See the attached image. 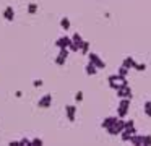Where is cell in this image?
<instances>
[{
	"mask_svg": "<svg viewBox=\"0 0 151 146\" xmlns=\"http://www.w3.org/2000/svg\"><path fill=\"white\" fill-rule=\"evenodd\" d=\"M88 49H89V44H88V42H85L83 47H81V52H83V54H88Z\"/></svg>",
	"mask_w": 151,
	"mask_h": 146,
	"instance_id": "16",
	"label": "cell"
},
{
	"mask_svg": "<svg viewBox=\"0 0 151 146\" xmlns=\"http://www.w3.org/2000/svg\"><path fill=\"white\" fill-rule=\"evenodd\" d=\"M65 60H67V57H63V55H57V57H55V60H54V62H55V63L57 65H59V67H62V65H65Z\"/></svg>",
	"mask_w": 151,
	"mask_h": 146,
	"instance_id": "9",
	"label": "cell"
},
{
	"mask_svg": "<svg viewBox=\"0 0 151 146\" xmlns=\"http://www.w3.org/2000/svg\"><path fill=\"white\" fill-rule=\"evenodd\" d=\"M60 26H62V29H70V26H72V23H70V19L67 18V16H63L62 19H60Z\"/></svg>",
	"mask_w": 151,
	"mask_h": 146,
	"instance_id": "8",
	"label": "cell"
},
{
	"mask_svg": "<svg viewBox=\"0 0 151 146\" xmlns=\"http://www.w3.org/2000/svg\"><path fill=\"white\" fill-rule=\"evenodd\" d=\"M15 96H17V97H21V96H23V91H17V93H15Z\"/></svg>",
	"mask_w": 151,
	"mask_h": 146,
	"instance_id": "17",
	"label": "cell"
},
{
	"mask_svg": "<svg viewBox=\"0 0 151 146\" xmlns=\"http://www.w3.org/2000/svg\"><path fill=\"white\" fill-rule=\"evenodd\" d=\"M33 86L34 88H41V86H42V80H34L33 81Z\"/></svg>",
	"mask_w": 151,
	"mask_h": 146,
	"instance_id": "15",
	"label": "cell"
},
{
	"mask_svg": "<svg viewBox=\"0 0 151 146\" xmlns=\"http://www.w3.org/2000/svg\"><path fill=\"white\" fill-rule=\"evenodd\" d=\"M86 73H88V75H94L96 73V65L89 62V65L86 67Z\"/></svg>",
	"mask_w": 151,
	"mask_h": 146,
	"instance_id": "10",
	"label": "cell"
},
{
	"mask_svg": "<svg viewBox=\"0 0 151 146\" xmlns=\"http://www.w3.org/2000/svg\"><path fill=\"white\" fill-rule=\"evenodd\" d=\"M65 114H67V119L70 122L75 120V115H76V107L75 106H65Z\"/></svg>",
	"mask_w": 151,
	"mask_h": 146,
	"instance_id": "5",
	"label": "cell"
},
{
	"mask_svg": "<svg viewBox=\"0 0 151 146\" xmlns=\"http://www.w3.org/2000/svg\"><path fill=\"white\" fill-rule=\"evenodd\" d=\"M83 44H85V41H83L81 36H80L78 32H76V34H73V37H72V45H70V50H72V52H78V50H81Z\"/></svg>",
	"mask_w": 151,
	"mask_h": 146,
	"instance_id": "1",
	"label": "cell"
},
{
	"mask_svg": "<svg viewBox=\"0 0 151 146\" xmlns=\"http://www.w3.org/2000/svg\"><path fill=\"white\" fill-rule=\"evenodd\" d=\"M44 141L41 138H33V146H42Z\"/></svg>",
	"mask_w": 151,
	"mask_h": 146,
	"instance_id": "12",
	"label": "cell"
},
{
	"mask_svg": "<svg viewBox=\"0 0 151 146\" xmlns=\"http://www.w3.org/2000/svg\"><path fill=\"white\" fill-rule=\"evenodd\" d=\"M55 45L59 49H70V45H72V37H67V36H62V37H59L55 41Z\"/></svg>",
	"mask_w": 151,
	"mask_h": 146,
	"instance_id": "3",
	"label": "cell"
},
{
	"mask_svg": "<svg viewBox=\"0 0 151 146\" xmlns=\"http://www.w3.org/2000/svg\"><path fill=\"white\" fill-rule=\"evenodd\" d=\"M50 106H52V94H44L42 97H39V101H37L39 109H47Z\"/></svg>",
	"mask_w": 151,
	"mask_h": 146,
	"instance_id": "2",
	"label": "cell"
},
{
	"mask_svg": "<svg viewBox=\"0 0 151 146\" xmlns=\"http://www.w3.org/2000/svg\"><path fill=\"white\" fill-rule=\"evenodd\" d=\"M37 3H34V2H31L29 5H28V8H26V12H28V15H36V12H37Z\"/></svg>",
	"mask_w": 151,
	"mask_h": 146,
	"instance_id": "7",
	"label": "cell"
},
{
	"mask_svg": "<svg viewBox=\"0 0 151 146\" xmlns=\"http://www.w3.org/2000/svg\"><path fill=\"white\" fill-rule=\"evenodd\" d=\"M2 16H4V19H7V21H13V19H15L13 6H7V8L4 10V13H2Z\"/></svg>",
	"mask_w": 151,
	"mask_h": 146,
	"instance_id": "4",
	"label": "cell"
},
{
	"mask_svg": "<svg viewBox=\"0 0 151 146\" xmlns=\"http://www.w3.org/2000/svg\"><path fill=\"white\" fill-rule=\"evenodd\" d=\"M89 62H91V63H94L98 68H104V63L99 60V57L96 54H89Z\"/></svg>",
	"mask_w": 151,
	"mask_h": 146,
	"instance_id": "6",
	"label": "cell"
},
{
	"mask_svg": "<svg viewBox=\"0 0 151 146\" xmlns=\"http://www.w3.org/2000/svg\"><path fill=\"white\" fill-rule=\"evenodd\" d=\"M21 146H33V140H28V138H21Z\"/></svg>",
	"mask_w": 151,
	"mask_h": 146,
	"instance_id": "11",
	"label": "cell"
},
{
	"mask_svg": "<svg viewBox=\"0 0 151 146\" xmlns=\"http://www.w3.org/2000/svg\"><path fill=\"white\" fill-rule=\"evenodd\" d=\"M8 146H21V141L20 140H12V141H8Z\"/></svg>",
	"mask_w": 151,
	"mask_h": 146,
	"instance_id": "13",
	"label": "cell"
},
{
	"mask_svg": "<svg viewBox=\"0 0 151 146\" xmlns=\"http://www.w3.org/2000/svg\"><path fill=\"white\" fill-rule=\"evenodd\" d=\"M75 101H76V102H81V101H83V93H80V91H78V93L75 94Z\"/></svg>",
	"mask_w": 151,
	"mask_h": 146,
	"instance_id": "14",
	"label": "cell"
}]
</instances>
